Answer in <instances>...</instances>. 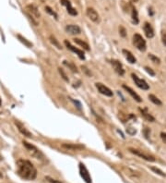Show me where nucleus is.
Here are the masks:
<instances>
[{"label":"nucleus","mask_w":166,"mask_h":183,"mask_svg":"<svg viewBox=\"0 0 166 183\" xmlns=\"http://www.w3.org/2000/svg\"><path fill=\"white\" fill-rule=\"evenodd\" d=\"M17 173L23 179L33 180L37 176V170L32 162L20 159L17 162Z\"/></svg>","instance_id":"1"},{"label":"nucleus","mask_w":166,"mask_h":183,"mask_svg":"<svg viewBox=\"0 0 166 183\" xmlns=\"http://www.w3.org/2000/svg\"><path fill=\"white\" fill-rule=\"evenodd\" d=\"M23 145L25 146V148L27 149L28 153L34 158H36V159H40V160H44V154L38 149L36 146L32 145V143H29L28 142H25L23 141Z\"/></svg>","instance_id":"2"},{"label":"nucleus","mask_w":166,"mask_h":183,"mask_svg":"<svg viewBox=\"0 0 166 183\" xmlns=\"http://www.w3.org/2000/svg\"><path fill=\"white\" fill-rule=\"evenodd\" d=\"M26 12H27V15H28V17L31 19V20H32V22L34 24L35 26H37L38 25V20H39V19H40V12H39V10H38V8L34 6V5H28L27 7H26Z\"/></svg>","instance_id":"3"},{"label":"nucleus","mask_w":166,"mask_h":183,"mask_svg":"<svg viewBox=\"0 0 166 183\" xmlns=\"http://www.w3.org/2000/svg\"><path fill=\"white\" fill-rule=\"evenodd\" d=\"M133 43L135 44V46L137 48L139 51H145L146 48H147V45H146V42L145 40L143 39V37L140 34L138 33H136L134 36H133Z\"/></svg>","instance_id":"4"},{"label":"nucleus","mask_w":166,"mask_h":183,"mask_svg":"<svg viewBox=\"0 0 166 183\" xmlns=\"http://www.w3.org/2000/svg\"><path fill=\"white\" fill-rule=\"evenodd\" d=\"M79 168H80V177L83 178V180L86 182V183H92V178H91V175L89 173L87 167L85 166V165L83 163H80V166H79Z\"/></svg>","instance_id":"5"},{"label":"nucleus","mask_w":166,"mask_h":183,"mask_svg":"<svg viewBox=\"0 0 166 183\" xmlns=\"http://www.w3.org/2000/svg\"><path fill=\"white\" fill-rule=\"evenodd\" d=\"M86 14H87V16L89 17V19H90L91 20H92L93 22H95V23H100V21H101L100 16H99V14H98V12H97L94 8H87Z\"/></svg>","instance_id":"6"},{"label":"nucleus","mask_w":166,"mask_h":183,"mask_svg":"<svg viewBox=\"0 0 166 183\" xmlns=\"http://www.w3.org/2000/svg\"><path fill=\"white\" fill-rule=\"evenodd\" d=\"M131 77L133 79V81H135L136 85L140 88V89H142V90H149V84L144 81V80H141V79H139L137 75H135L134 73H132L131 74Z\"/></svg>","instance_id":"7"},{"label":"nucleus","mask_w":166,"mask_h":183,"mask_svg":"<svg viewBox=\"0 0 166 183\" xmlns=\"http://www.w3.org/2000/svg\"><path fill=\"white\" fill-rule=\"evenodd\" d=\"M129 151H130V153H132L133 154L137 155V156H139V157H141L142 159H145V160H147V161H150V162L155 161L154 157L151 156V155H149V154H144L142 151H139V150H137V149H134V148H129Z\"/></svg>","instance_id":"8"},{"label":"nucleus","mask_w":166,"mask_h":183,"mask_svg":"<svg viewBox=\"0 0 166 183\" xmlns=\"http://www.w3.org/2000/svg\"><path fill=\"white\" fill-rule=\"evenodd\" d=\"M62 148L68 150V151H80V150H83L85 147L84 145L82 144H79V143H63Z\"/></svg>","instance_id":"9"},{"label":"nucleus","mask_w":166,"mask_h":183,"mask_svg":"<svg viewBox=\"0 0 166 183\" xmlns=\"http://www.w3.org/2000/svg\"><path fill=\"white\" fill-rule=\"evenodd\" d=\"M111 64H112V66H113V68L114 71H116L118 75L123 76V75L125 74V69H123L122 64L119 62L118 60H116V59H113V60H111Z\"/></svg>","instance_id":"10"},{"label":"nucleus","mask_w":166,"mask_h":183,"mask_svg":"<svg viewBox=\"0 0 166 183\" xmlns=\"http://www.w3.org/2000/svg\"><path fill=\"white\" fill-rule=\"evenodd\" d=\"M65 44H66V46L68 47V49H69L70 51H72V52H74V53H76L77 55H78V56L80 58V59H82V60H84L85 59V56H84V53H83V51L82 50H80V49H79V48H76L75 46H73L68 41H65Z\"/></svg>","instance_id":"11"},{"label":"nucleus","mask_w":166,"mask_h":183,"mask_svg":"<svg viewBox=\"0 0 166 183\" xmlns=\"http://www.w3.org/2000/svg\"><path fill=\"white\" fill-rule=\"evenodd\" d=\"M96 88L98 89V91L101 93V94H104L105 96H113V92L108 88L106 87L105 85H104L103 83H100V82H97L96 83Z\"/></svg>","instance_id":"12"},{"label":"nucleus","mask_w":166,"mask_h":183,"mask_svg":"<svg viewBox=\"0 0 166 183\" xmlns=\"http://www.w3.org/2000/svg\"><path fill=\"white\" fill-rule=\"evenodd\" d=\"M60 3L65 6L67 8V10L68 12V14L71 15V16H77L78 15V11H77L71 5L70 1H68V0H60Z\"/></svg>","instance_id":"13"},{"label":"nucleus","mask_w":166,"mask_h":183,"mask_svg":"<svg viewBox=\"0 0 166 183\" xmlns=\"http://www.w3.org/2000/svg\"><path fill=\"white\" fill-rule=\"evenodd\" d=\"M15 125L17 126V128L19 129V130H20V132L22 134V135H24V136H26V137H28V138H31L32 135V133L25 128V126L22 124V123H20V122L19 121V120H15Z\"/></svg>","instance_id":"14"},{"label":"nucleus","mask_w":166,"mask_h":183,"mask_svg":"<svg viewBox=\"0 0 166 183\" xmlns=\"http://www.w3.org/2000/svg\"><path fill=\"white\" fill-rule=\"evenodd\" d=\"M66 32L71 35H76V34H80L81 32V30L78 25H75V24H68L66 27Z\"/></svg>","instance_id":"15"},{"label":"nucleus","mask_w":166,"mask_h":183,"mask_svg":"<svg viewBox=\"0 0 166 183\" xmlns=\"http://www.w3.org/2000/svg\"><path fill=\"white\" fill-rule=\"evenodd\" d=\"M123 88L127 92V93H128L132 97H133V99H135L137 102H138V103H140V102H142V99H141V97H140L137 93H135L130 87H128V86H126V85H123Z\"/></svg>","instance_id":"16"},{"label":"nucleus","mask_w":166,"mask_h":183,"mask_svg":"<svg viewBox=\"0 0 166 183\" xmlns=\"http://www.w3.org/2000/svg\"><path fill=\"white\" fill-rule=\"evenodd\" d=\"M143 29H144V32H145V34H146V36L148 38H152L153 36H154V31H153L151 25L149 22L144 23Z\"/></svg>","instance_id":"17"},{"label":"nucleus","mask_w":166,"mask_h":183,"mask_svg":"<svg viewBox=\"0 0 166 183\" xmlns=\"http://www.w3.org/2000/svg\"><path fill=\"white\" fill-rule=\"evenodd\" d=\"M123 54L125 55V58L127 59V61H128L129 63H131V64L136 63V61H137V60H136V57L132 55V53H131L130 51L124 49V50H123Z\"/></svg>","instance_id":"18"},{"label":"nucleus","mask_w":166,"mask_h":183,"mask_svg":"<svg viewBox=\"0 0 166 183\" xmlns=\"http://www.w3.org/2000/svg\"><path fill=\"white\" fill-rule=\"evenodd\" d=\"M139 111H140V113H141V115L143 116V117H144L146 120H148V121H149V122H154V121H155V118L153 117L150 114H149V113L147 112L146 109L139 108Z\"/></svg>","instance_id":"19"},{"label":"nucleus","mask_w":166,"mask_h":183,"mask_svg":"<svg viewBox=\"0 0 166 183\" xmlns=\"http://www.w3.org/2000/svg\"><path fill=\"white\" fill-rule=\"evenodd\" d=\"M74 42L76 44H78L79 45H80L81 47H83V49L87 50V51H90V46H89V44L87 43H85L84 41L80 40V39H78V38H75L74 39Z\"/></svg>","instance_id":"20"},{"label":"nucleus","mask_w":166,"mask_h":183,"mask_svg":"<svg viewBox=\"0 0 166 183\" xmlns=\"http://www.w3.org/2000/svg\"><path fill=\"white\" fill-rule=\"evenodd\" d=\"M149 99L153 104H155V105H162L161 101L158 98V97H156L155 95H153V94H149Z\"/></svg>","instance_id":"21"},{"label":"nucleus","mask_w":166,"mask_h":183,"mask_svg":"<svg viewBox=\"0 0 166 183\" xmlns=\"http://www.w3.org/2000/svg\"><path fill=\"white\" fill-rule=\"evenodd\" d=\"M131 17H132V21L135 24L138 23V15H137V11L135 8H132V13H131Z\"/></svg>","instance_id":"22"},{"label":"nucleus","mask_w":166,"mask_h":183,"mask_svg":"<svg viewBox=\"0 0 166 183\" xmlns=\"http://www.w3.org/2000/svg\"><path fill=\"white\" fill-rule=\"evenodd\" d=\"M49 40H50V42L52 43L56 47H57L58 49H62V46H61V44H59V42L56 39V37H54L53 35H51L50 37H49Z\"/></svg>","instance_id":"23"},{"label":"nucleus","mask_w":166,"mask_h":183,"mask_svg":"<svg viewBox=\"0 0 166 183\" xmlns=\"http://www.w3.org/2000/svg\"><path fill=\"white\" fill-rule=\"evenodd\" d=\"M63 63H64V65H65V66H67L68 68H69L73 72H76V73L78 72V69H77V67H76L74 64H72L71 62H68V61H66V60H65Z\"/></svg>","instance_id":"24"},{"label":"nucleus","mask_w":166,"mask_h":183,"mask_svg":"<svg viewBox=\"0 0 166 183\" xmlns=\"http://www.w3.org/2000/svg\"><path fill=\"white\" fill-rule=\"evenodd\" d=\"M18 38H19V40H20L22 44H24L26 46H28V47H32V44L31 42H29L27 39H25L24 37H22L21 35L19 34V35H18Z\"/></svg>","instance_id":"25"},{"label":"nucleus","mask_w":166,"mask_h":183,"mask_svg":"<svg viewBox=\"0 0 166 183\" xmlns=\"http://www.w3.org/2000/svg\"><path fill=\"white\" fill-rule=\"evenodd\" d=\"M45 11L47 12L48 14H50V15H52L56 20H57V18H58V16H57V14L56 13V12L51 8L50 7H45Z\"/></svg>","instance_id":"26"},{"label":"nucleus","mask_w":166,"mask_h":183,"mask_svg":"<svg viewBox=\"0 0 166 183\" xmlns=\"http://www.w3.org/2000/svg\"><path fill=\"white\" fill-rule=\"evenodd\" d=\"M149 58L152 61V62H154V63H160L161 62V60H160V58L159 57H157L156 56H154V55H152V54H149Z\"/></svg>","instance_id":"27"},{"label":"nucleus","mask_w":166,"mask_h":183,"mask_svg":"<svg viewBox=\"0 0 166 183\" xmlns=\"http://www.w3.org/2000/svg\"><path fill=\"white\" fill-rule=\"evenodd\" d=\"M151 170H152V171H154L156 174H158V175H160V176H161V177H165L166 175L161 171V169H159V168H157V167H154V166H152L151 167Z\"/></svg>","instance_id":"28"},{"label":"nucleus","mask_w":166,"mask_h":183,"mask_svg":"<svg viewBox=\"0 0 166 183\" xmlns=\"http://www.w3.org/2000/svg\"><path fill=\"white\" fill-rule=\"evenodd\" d=\"M58 71H59V73H60V74H61V76H62V78L64 79V80H65L66 81H69V80H68V76H67V74H66V73H65V71H64L62 69H58Z\"/></svg>","instance_id":"29"},{"label":"nucleus","mask_w":166,"mask_h":183,"mask_svg":"<svg viewBox=\"0 0 166 183\" xmlns=\"http://www.w3.org/2000/svg\"><path fill=\"white\" fill-rule=\"evenodd\" d=\"M45 179H46L49 183H61L59 180H56V179H55V178H51V177H46Z\"/></svg>","instance_id":"30"},{"label":"nucleus","mask_w":166,"mask_h":183,"mask_svg":"<svg viewBox=\"0 0 166 183\" xmlns=\"http://www.w3.org/2000/svg\"><path fill=\"white\" fill-rule=\"evenodd\" d=\"M143 133H144L145 137L148 139V138H149V134H150V130H149V128H145V129L143 130Z\"/></svg>","instance_id":"31"},{"label":"nucleus","mask_w":166,"mask_h":183,"mask_svg":"<svg viewBox=\"0 0 166 183\" xmlns=\"http://www.w3.org/2000/svg\"><path fill=\"white\" fill-rule=\"evenodd\" d=\"M119 32H120V34H121V36L122 37H125V35H126V32H125V29L124 28V27H120L119 28Z\"/></svg>","instance_id":"32"},{"label":"nucleus","mask_w":166,"mask_h":183,"mask_svg":"<svg viewBox=\"0 0 166 183\" xmlns=\"http://www.w3.org/2000/svg\"><path fill=\"white\" fill-rule=\"evenodd\" d=\"M145 69H146V71L149 73V75H151V76H155V72L153 71L150 68H149V67H145Z\"/></svg>","instance_id":"33"},{"label":"nucleus","mask_w":166,"mask_h":183,"mask_svg":"<svg viewBox=\"0 0 166 183\" xmlns=\"http://www.w3.org/2000/svg\"><path fill=\"white\" fill-rule=\"evenodd\" d=\"M161 40H162L163 44L166 45V32H162V33H161Z\"/></svg>","instance_id":"34"},{"label":"nucleus","mask_w":166,"mask_h":183,"mask_svg":"<svg viewBox=\"0 0 166 183\" xmlns=\"http://www.w3.org/2000/svg\"><path fill=\"white\" fill-rule=\"evenodd\" d=\"M71 101H72V102H73V103H74L75 105H78V106H77V107H78V108L80 109V110H81V104H80V103L79 101H77V100L75 101V100H73V99H71Z\"/></svg>","instance_id":"35"},{"label":"nucleus","mask_w":166,"mask_h":183,"mask_svg":"<svg viewBox=\"0 0 166 183\" xmlns=\"http://www.w3.org/2000/svg\"><path fill=\"white\" fill-rule=\"evenodd\" d=\"M127 132H128L130 135H134V134L136 133V130L132 129V128H129V129H127Z\"/></svg>","instance_id":"36"},{"label":"nucleus","mask_w":166,"mask_h":183,"mask_svg":"<svg viewBox=\"0 0 166 183\" xmlns=\"http://www.w3.org/2000/svg\"><path fill=\"white\" fill-rule=\"evenodd\" d=\"M161 138L162 141L166 143V132H161Z\"/></svg>","instance_id":"37"},{"label":"nucleus","mask_w":166,"mask_h":183,"mask_svg":"<svg viewBox=\"0 0 166 183\" xmlns=\"http://www.w3.org/2000/svg\"><path fill=\"white\" fill-rule=\"evenodd\" d=\"M1 104H2V101H1V99H0V105H1Z\"/></svg>","instance_id":"38"},{"label":"nucleus","mask_w":166,"mask_h":183,"mask_svg":"<svg viewBox=\"0 0 166 183\" xmlns=\"http://www.w3.org/2000/svg\"><path fill=\"white\" fill-rule=\"evenodd\" d=\"M0 178H2V174L1 173H0Z\"/></svg>","instance_id":"39"},{"label":"nucleus","mask_w":166,"mask_h":183,"mask_svg":"<svg viewBox=\"0 0 166 183\" xmlns=\"http://www.w3.org/2000/svg\"><path fill=\"white\" fill-rule=\"evenodd\" d=\"M132 1H135V2H137V0H132Z\"/></svg>","instance_id":"40"},{"label":"nucleus","mask_w":166,"mask_h":183,"mask_svg":"<svg viewBox=\"0 0 166 183\" xmlns=\"http://www.w3.org/2000/svg\"><path fill=\"white\" fill-rule=\"evenodd\" d=\"M41 1H42V2H44V0H41Z\"/></svg>","instance_id":"41"}]
</instances>
